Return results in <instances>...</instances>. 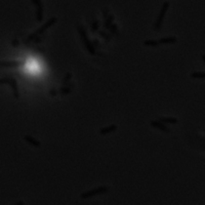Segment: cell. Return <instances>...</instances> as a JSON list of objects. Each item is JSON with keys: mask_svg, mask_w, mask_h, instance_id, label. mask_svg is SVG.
Masks as SVG:
<instances>
[{"mask_svg": "<svg viewBox=\"0 0 205 205\" xmlns=\"http://www.w3.org/2000/svg\"><path fill=\"white\" fill-rule=\"evenodd\" d=\"M168 7H169V2H168V1L164 2L163 5H162V7H161L160 12H159V15H158V17H157V20H156V23H155V25H154L155 31H160L161 27H162V24H163L164 17H165V15H166V12H167Z\"/></svg>", "mask_w": 205, "mask_h": 205, "instance_id": "1", "label": "cell"}, {"mask_svg": "<svg viewBox=\"0 0 205 205\" xmlns=\"http://www.w3.org/2000/svg\"><path fill=\"white\" fill-rule=\"evenodd\" d=\"M77 28H78V32L81 36V39H82V41L84 42V45H85V47L87 48L88 52H89L90 55H94L95 54V50H94V47H93V44L91 43V42L88 40V38L86 36V33L85 31H84V29L81 26H77Z\"/></svg>", "mask_w": 205, "mask_h": 205, "instance_id": "2", "label": "cell"}, {"mask_svg": "<svg viewBox=\"0 0 205 205\" xmlns=\"http://www.w3.org/2000/svg\"><path fill=\"white\" fill-rule=\"evenodd\" d=\"M108 192V188L105 186L102 187H98V188L94 189V190H90V191H87V192H84L80 195L81 199H87V198H90L93 196L95 195H98V194H104V193H107Z\"/></svg>", "mask_w": 205, "mask_h": 205, "instance_id": "3", "label": "cell"}, {"mask_svg": "<svg viewBox=\"0 0 205 205\" xmlns=\"http://www.w3.org/2000/svg\"><path fill=\"white\" fill-rule=\"evenodd\" d=\"M9 83L10 86L12 87L13 90V94H15L16 98H19L20 97V91H19V86H17V82L15 78H6V79H1L0 80V83Z\"/></svg>", "mask_w": 205, "mask_h": 205, "instance_id": "4", "label": "cell"}, {"mask_svg": "<svg viewBox=\"0 0 205 205\" xmlns=\"http://www.w3.org/2000/svg\"><path fill=\"white\" fill-rule=\"evenodd\" d=\"M56 21H58V19H56V17H51V19H49V20L47 21V22L43 25V26H41V27L39 28V29H38L36 32H35L34 34H32V35H31L29 39H32V38H34V36H36L37 34H41V33H43V32H44L45 30H46L47 28H49L50 26H52V25H54V24H55V23H56Z\"/></svg>", "mask_w": 205, "mask_h": 205, "instance_id": "5", "label": "cell"}, {"mask_svg": "<svg viewBox=\"0 0 205 205\" xmlns=\"http://www.w3.org/2000/svg\"><path fill=\"white\" fill-rule=\"evenodd\" d=\"M150 124H151L152 127H154V128L160 129V130H162V131H164V132H169V129L167 128V127H166V125L163 124V122L159 121L158 119H157V120H153V121H151V122H150Z\"/></svg>", "mask_w": 205, "mask_h": 205, "instance_id": "6", "label": "cell"}, {"mask_svg": "<svg viewBox=\"0 0 205 205\" xmlns=\"http://www.w3.org/2000/svg\"><path fill=\"white\" fill-rule=\"evenodd\" d=\"M24 140L26 141V142L29 143L30 145H32V146H34V147H40L41 146V143L39 142V141H37L36 139H34V137L31 136H25Z\"/></svg>", "mask_w": 205, "mask_h": 205, "instance_id": "7", "label": "cell"}, {"mask_svg": "<svg viewBox=\"0 0 205 205\" xmlns=\"http://www.w3.org/2000/svg\"><path fill=\"white\" fill-rule=\"evenodd\" d=\"M36 6H37V12H36L37 21L38 22H42V20H43V3L42 2L38 3Z\"/></svg>", "mask_w": 205, "mask_h": 205, "instance_id": "8", "label": "cell"}, {"mask_svg": "<svg viewBox=\"0 0 205 205\" xmlns=\"http://www.w3.org/2000/svg\"><path fill=\"white\" fill-rule=\"evenodd\" d=\"M116 129H117V125H116V124H112L110 126L104 127V128L100 129V131H98V132H100V134H107V133L115 131Z\"/></svg>", "mask_w": 205, "mask_h": 205, "instance_id": "9", "label": "cell"}, {"mask_svg": "<svg viewBox=\"0 0 205 205\" xmlns=\"http://www.w3.org/2000/svg\"><path fill=\"white\" fill-rule=\"evenodd\" d=\"M178 41L176 39V37H163L161 38V39H159V43L160 44H167V43H175V42Z\"/></svg>", "mask_w": 205, "mask_h": 205, "instance_id": "10", "label": "cell"}, {"mask_svg": "<svg viewBox=\"0 0 205 205\" xmlns=\"http://www.w3.org/2000/svg\"><path fill=\"white\" fill-rule=\"evenodd\" d=\"M158 120L163 123H170V124H175V123H178V119L174 117H159Z\"/></svg>", "mask_w": 205, "mask_h": 205, "instance_id": "11", "label": "cell"}, {"mask_svg": "<svg viewBox=\"0 0 205 205\" xmlns=\"http://www.w3.org/2000/svg\"><path fill=\"white\" fill-rule=\"evenodd\" d=\"M23 63L21 62H17V61H12V62H0V66H4V67H17L20 65H22Z\"/></svg>", "mask_w": 205, "mask_h": 205, "instance_id": "12", "label": "cell"}, {"mask_svg": "<svg viewBox=\"0 0 205 205\" xmlns=\"http://www.w3.org/2000/svg\"><path fill=\"white\" fill-rule=\"evenodd\" d=\"M160 44L159 43V40H153V39H149V40H145L144 41V45L145 46H153L156 47Z\"/></svg>", "mask_w": 205, "mask_h": 205, "instance_id": "13", "label": "cell"}, {"mask_svg": "<svg viewBox=\"0 0 205 205\" xmlns=\"http://www.w3.org/2000/svg\"><path fill=\"white\" fill-rule=\"evenodd\" d=\"M191 78H205V72H194L191 74Z\"/></svg>", "mask_w": 205, "mask_h": 205, "instance_id": "14", "label": "cell"}, {"mask_svg": "<svg viewBox=\"0 0 205 205\" xmlns=\"http://www.w3.org/2000/svg\"><path fill=\"white\" fill-rule=\"evenodd\" d=\"M114 20V16H110V17L106 21V23H105V27H106V29H109L110 28V26H111V24H112V21Z\"/></svg>", "mask_w": 205, "mask_h": 205, "instance_id": "15", "label": "cell"}, {"mask_svg": "<svg viewBox=\"0 0 205 205\" xmlns=\"http://www.w3.org/2000/svg\"><path fill=\"white\" fill-rule=\"evenodd\" d=\"M98 21L95 20L93 23V25H91V30H93V32H95L98 30Z\"/></svg>", "mask_w": 205, "mask_h": 205, "instance_id": "16", "label": "cell"}, {"mask_svg": "<svg viewBox=\"0 0 205 205\" xmlns=\"http://www.w3.org/2000/svg\"><path fill=\"white\" fill-rule=\"evenodd\" d=\"M116 29H117V25H112V26H110V28H109V30H110L112 33H116Z\"/></svg>", "mask_w": 205, "mask_h": 205, "instance_id": "17", "label": "cell"}, {"mask_svg": "<svg viewBox=\"0 0 205 205\" xmlns=\"http://www.w3.org/2000/svg\"><path fill=\"white\" fill-rule=\"evenodd\" d=\"M70 77H71V73L67 74V75H66V77H65V79H64V81H63V84H66V83H67V81H69Z\"/></svg>", "mask_w": 205, "mask_h": 205, "instance_id": "18", "label": "cell"}, {"mask_svg": "<svg viewBox=\"0 0 205 205\" xmlns=\"http://www.w3.org/2000/svg\"><path fill=\"white\" fill-rule=\"evenodd\" d=\"M41 0H32V3H33L34 5H37L38 3H40Z\"/></svg>", "mask_w": 205, "mask_h": 205, "instance_id": "19", "label": "cell"}, {"mask_svg": "<svg viewBox=\"0 0 205 205\" xmlns=\"http://www.w3.org/2000/svg\"><path fill=\"white\" fill-rule=\"evenodd\" d=\"M202 59H203V61H204V63H205V55H202Z\"/></svg>", "mask_w": 205, "mask_h": 205, "instance_id": "20", "label": "cell"}]
</instances>
